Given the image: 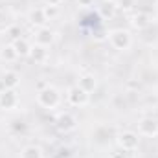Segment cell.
Wrapping results in <instances>:
<instances>
[{
	"mask_svg": "<svg viewBox=\"0 0 158 158\" xmlns=\"http://www.w3.org/2000/svg\"><path fill=\"white\" fill-rule=\"evenodd\" d=\"M28 20H30L33 26H37V28H42V26H46L48 19H46L44 7H35V9H31V11H30V15H28Z\"/></svg>",
	"mask_w": 158,
	"mask_h": 158,
	"instance_id": "obj_10",
	"label": "cell"
},
{
	"mask_svg": "<svg viewBox=\"0 0 158 158\" xmlns=\"http://www.w3.org/2000/svg\"><path fill=\"white\" fill-rule=\"evenodd\" d=\"M79 86L83 88V90H86L88 94L90 92H94L96 90V86H98V81H96V77L92 76V74H83L81 77H79Z\"/></svg>",
	"mask_w": 158,
	"mask_h": 158,
	"instance_id": "obj_14",
	"label": "cell"
},
{
	"mask_svg": "<svg viewBox=\"0 0 158 158\" xmlns=\"http://www.w3.org/2000/svg\"><path fill=\"white\" fill-rule=\"evenodd\" d=\"M116 9H118V7H116V2H112V0H105L103 6H101V13H103L105 17H112Z\"/></svg>",
	"mask_w": 158,
	"mask_h": 158,
	"instance_id": "obj_17",
	"label": "cell"
},
{
	"mask_svg": "<svg viewBox=\"0 0 158 158\" xmlns=\"http://www.w3.org/2000/svg\"><path fill=\"white\" fill-rule=\"evenodd\" d=\"M44 13H46V19H48V20H52L53 17H57L59 7H55V6H44Z\"/></svg>",
	"mask_w": 158,
	"mask_h": 158,
	"instance_id": "obj_19",
	"label": "cell"
},
{
	"mask_svg": "<svg viewBox=\"0 0 158 158\" xmlns=\"http://www.w3.org/2000/svg\"><path fill=\"white\" fill-rule=\"evenodd\" d=\"M0 83H2L4 88H17L19 83H20V76H19L17 72H13V70H7V72L2 74Z\"/></svg>",
	"mask_w": 158,
	"mask_h": 158,
	"instance_id": "obj_12",
	"label": "cell"
},
{
	"mask_svg": "<svg viewBox=\"0 0 158 158\" xmlns=\"http://www.w3.org/2000/svg\"><path fill=\"white\" fill-rule=\"evenodd\" d=\"M151 15L149 13H145V11H138V13H134L132 17H131V26L134 28V30H138V31H142V30H145V28H149L151 26Z\"/></svg>",
	"mask_w": 158,
	"mask_h": 158,
	"instance_id": "obj_8",
	"label": "cell"
},
{
	"mask_svg": "<svg viewBox=\"0 0 158 158\" xmlns=\"http://www.w3.org/2000/svg\"><path fill=\"white\" fill-rule=\"evenodd\" d=\"M7 33H9V37L13 40L20 39V28H19V26H9V28H7Z\"/></svg>",
	"mask_w": 158,
	"mask_h": 158,
	"instance_id": "obj_20",
	"label": "cell"
},
{
	"mask_svg": "<svg viewBox=\"0 0 158 158\" xmlns=\"http://www.w3.org/2000/svg\"><path fill=\"white\" fill-rule=\"evenodd\" d=\"M156 13H158V2H156Z\"/></svg>",
	"mask_w": 158,
	"mask_h": 158,
	"instance_id": "obj_24",
	"label": "cell"
},
{
	"mask_svg": "<svg viewBox=\"0 0 158 158\" xmlns=\"http://www.w3.org/2000/svg\"><path fill=\"white\" fill-rule=\"evenodd\" d=\"M30 57H31L35 63H39V64L46 63V61H48V50H46V46L35 42V44L31 46V50H30Z\"/></svg>",
	"mask_w": 158,
	"mask_h": 158,
	"instance_id": "obj_11",
	"label": "cell"
},
{
	"mask_svg": "<svg viewBox=\"0 0 158 158\" xmlns=\"http://www.w3.org/2000/svg\"><path fill=\"white\" fill-rule=\"evenodd\" d=\"M134 6H136V0H116V7L123 11H131L134 9Z\"/></svg>",
	"mask_w": 158,
	"mask_h": 158,
	"instance_id": "obj_18",
	"label": "cell"
},
{
	"mask_svg": "<svg viewBox=\"0 0 158 158\" xmlns=\"http://www.w3.org/2000/svg\"><path fill=\"white\" fill-rule=\"evenodd\" d=\"M116 143L123 153H131V151H136L138 149V143H140V134L132 132V131H123L116 136Z\"/></svg>",
	"mask_w": 158,
	"mask_h": 158,
	"instance_id": "obj_3",
	"label": "cell"
},
{
	"mask_svg": "<svg viewBox=\"0 0 158 158\" xmlns=\"http://www.w3.org/2000/svg\"><path fill=\"white\" fill-rule=\"evenodd\" d=\"M37 103H39L42 109L52 110V109L59 107V103H61V94H59L57 88L46 85L44 88H39V92H37Z\"/></svg>",
	"mask_w": 158,
	"mask_h": 158,
	"instance_id": "obj_1",
	"label": "cell"
},
{
	"mask_svg": "<svg viewBox=\"0 0 158 158\" xmlns=\"http://www.w3.org/2000/svg\"><path fill=\"white\" fill-rule=\"evenodd\" d=\"M55 39V33H53V30H50L48 26H42V28H37L35 30V42L37 44H42V46H50L52 42Z\"/></svg>",
	"mask_w": 158,
	"mask_h": 158,
	"instance_id": "obj_9",
	"label": "cell"
},
{
	"mask_svg": "<svg viewBox=\"0 0 158 158\" xmlns=\"http://www.w3.org/2000/svg\"><path fill=\"white\" fill-rule=\"evenodd\" d=\"M63 2H64V0H44V4H46V6H55V7H59Z\"/></svg>",
	"mask_w": 158,
	"mask_h": 158,
	"instance_id": "obj_21",
	"label": "cell"
},
{
	"mask_svg": "<svg viewBox=\"0 0 158 158\" xmlns=\"http://www.w3.org/2000/svg\"><path fill=\"white\" fill-rule=\"evenodd\" d=\"M109 158H127V156H125V153H123V151H118V153H112Z\"/></svg>",
	"mask_w": 158,
	"mask_h": 158,
	"instance_id": "obj_22",
	"label": "cell"
},
{
	"mask_svg": "<svg viewBox=\"0 0 158 158\" xmlns=\"http://www.w3.org/2000/svg\"><path fill=\"white\" fill-rule=\"evenodd\" d=\"M55 125L61 132H72L76 127H77V118L70 112H61L57 118H55Z\"/></svg>",
	"mask_w": 158,
	"mask_h": 158,
	"instance_id": "obj_6",
	"label": "cell"
},
{
	"mask_svg": "<svg viewBox=\"0 0 158 158\" xmlns=\"http://www.w3.org/2000/svg\"><path fill=\"white\" fill-rule=\"evenodd\" d=\"M20 158H44V155L39 145H26L20 153Z\"/></svg>",
	"mask_w": 158,
	"mask_h": 158,
	"instance_id": "obj_15",
	"label": "cell"
},
{
	"mask_svg": "<svg viewBox=\"0 0 158 158\" xmlns=\"http://www.w3.org/2000/svg\"><path fill=\"white\" fill-rule=\"evenodd\" d=\"M109 42H110V46H112L114 50L125 52V50H129L131 44H132L131 31H129V30H123V28H119V30H112V31L109 33Z\"/></svg>",
	"mask_w": 158,
	"mask_h": 158,
	"instance_id": "obj_2",
	"label": "cell"
},
{
	"mask_svg": "<svg viewBox=\"0 0 158 158\" xmlns=\"http://www.w3.org/2000/svg\"><path fill=\"white\" fill-rule=\"evenodd\" d=\"M66 99H68V103H70L72 107H85V105H88V101H90V94H88L86 90H83L79 85H74V86L68 88Z\"/></svg>",
	"mask_w": 158,
	"mask_h": 158,
	"instance_id": "obj_4",
	"label": "cell"
},
{
	"mask_svg": "<svg viewBox=\"0 0 158 158\" xmlns=\"http://www.w3.org/2000/svg\"><path fill=\"white\" fill-rule=\"evenodd\" d=\"M92 2H94V0H79V4H81V6H90Z\"/></svg>",
	"mask_w": 158,
	"mask_h": 158,
	"instance_id": "obj_23",
	"label": "cell"
},
{
	"mask_svg": "<svg viewBox=\"0 0 158 158\" xmlns=\"http://www.w3.org/2000/svg\"><path fill=\"white\" fill-rule=\"evenodd\" d=\"M19 105V96L15 88H2L0 92V109L4 110H13Z\"/></svg>",
	"mask_w": 158,
	"mask_h": 158,
	"instance_id": "obj_7",
	"label": "cell"
},
{
	"mask_svg": "<svg viewBox=\"0 0 158 158\" xmlns=\"http://www.w3.org/2000/svg\"><path fill=\"white\" fill-rule=\"evenodd\" d=\"M11 44H13V48H15V52H17V55H19V57H30L31 44L24 39V37H20V39L13 40Z\"/></svg>",
	"mask_w": 158,
	"mask_h": 158,
	"instance_id": "obj_13",
	"label": "cell"
},
{
	"mask_svg": "<svg viewBox=\"0 0 158 158\" xmlns=\"http://www.w3.org/2000/svg\"><path fill=\"white\" fill-rule=\"evenodd\" d=\"M17 57H19V55H17L13 44H6V46H2V50H0V59H2V61L11 63V61H15Z\"/></svg>",
	"mask_w": 158,
	"mask_h": 158,
	"instance_id": "obj_16",
	"label": "cell"
},
{
	"mask_svg": "<svg viewBox=\"0 0 158 158\" xmlns=\"http://www.w3.org/2000/svg\"><path fill=\"white\" fill-rule=\"evenodd\" d=\"M0 20H2V13H0Z\"/></svg>",
	"mask_w": 158,
	"mask_h": 158,
	"instance_id": "obj_25",
	"label": "cell"
},
{
	"mask_svg": "<svg viewBox=\"0 0 158 158\" xmlns=\"http://www.w3.org/2000/svg\"><path fill=\"white\" fill-rule=\"evenodd\" d=\"M138 134L147 138L158 136V121L155 118H142L138 121Z\"/></svg>",
	"mask_w": 158,
	"mask_h": 158,
	"instance_id": "obj_5",
	"label": "cell"
}]
</instances>
